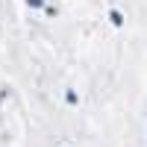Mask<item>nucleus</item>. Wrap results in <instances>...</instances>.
<instances>
[{"mask_svg": "<svg viewBox=\"0 0 147 147\" xmlns=\"http://www.w3.org/2000/svg\"><path fill=\"white\" fill-rule=\"evenodd\" d=\"M109 21H112L115 27H124V15H121V9H112V12H109Z\"/></svg>", "mask_w": 147, "mask_h": 147, "instance_id": "nucleus-1", "label": "nucleus"}, {"mask_svg": "<svg viewBox=\"0 0 147 147\" xmlns=\"http://www.w3.org/2000/svg\"><path fill=\"white\" fill-rule=\"evenodd\" d=\"M65 100H68L71 106H77V103H80V97H77V91H68V94H65Z\"/></svg>", "mask_w": 147, "mask_h": 147, "instance_id": "nucleus-2", "label": "nucleus"}, {"mask_svg": "<svg viewBox=\"0 0 147 147\" xmlns=\"http://www.w3.org/2000/svg\"><path fill=\"white\" fill-rule=\"evenodd\" d=\"M27 3H30V6H41V0H27Z\"/></svg>", "mask_w": 147, "mask_h": 147, "instance_id": "nucleus-3", "label": "nucleus"}]
</instances>
